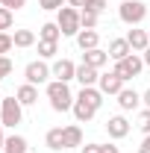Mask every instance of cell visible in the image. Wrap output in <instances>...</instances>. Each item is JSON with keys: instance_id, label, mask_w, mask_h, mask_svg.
Instances as JSON below:
<instances>
[{"instance_id": "1", "label": "cell", "mask_w": 150, "mask_h": 153, "mask_svg": "<svg viewBox=\"0 0 150 153\" xmlns=\"http://www.w3.org/2000/svg\"><path fill=\"white\" fill-rule=\"evenodd\" d=\"M47 100H50V109H53V112H68V109H74V100H76V97L71 94L68 82H62V79H50V82H47Z\"/></svg>"}, {"instance_id": "2", "label": "cell", "mask_w": 150, "mask_h": 153, "mask_svg": "<svg viewBox=\"0 0 150 153\" xmlns=\"http://www.w3.org/2000/svg\"><path fill=\"white\" fill-rule=\"evenodd\" d=\"M118 18L124 21L127 27H138L141 21L147 18V6H144L141 0H124V3L118 6Z\"/></svg>"}, {"instance_id": "3", "label": "cell", "mask_w": 150, "mask_h": 153, "mask_svg": "<svg viewBox=\"0 0 150 153\" xmlns=\"http://www.w3.org/2000/svg\"><path fill=\"white\" fill-rule=\"evenodd\" d=\"M56 24H59V30H62V36H74L82 30V24H79V9L76 6H62L56 12Z\"/></svg>"}, {"instance_id": "4", "label": "cell", "mask_w": 150, "mask_h": 153, "mask_svg": "<svg viewBox=\"0 0 150 153\" xmlns=\"http://www.w3.org/2000/svg\"><path fill=\"white\" fill-rule=\"evenodd\" d=\"M21 118H24V106H21L18 97H3V103H0V124L3 127H18Z\"/></svg>"}, {"instance_id": "5", "label": "cell", "mask_w": 150, "mask_h": 153, "mask_svg": "<svg viewBox=\"0 0 150 153\" xmlns=\"http://www.w3.org/2000/svg\"><path fill=\"white\" fill-rule=\"evenodd\" d=\"M115 74L121 76L124 82H130V79H135V76L144 71V59L138 56V53H130L127 59H121V62H115V68H112Z\"/></svg>"}, {"instance_id": "6", "label": "cell", "mask_w": 150, "mask_h": 153, "mask_svg": "<svg viewBox=\"0 0 150 153\" xmlns=\"http://www.w3.org/2000/svg\"><path fill=\"white\" fill-rule=\"evenodd\" d=\"M50 76H53V68H50L44 59H36V62H30V65L24 68V79H27L30 85H44V82H50Z\"/></svg>"}, {"instance_id": "7", "label": "cell", "mask_w": 150, "mask_h": 153, "mask_svg": "<svg viewBox=\"0 0 150 153\" xmlns=\"http://www.w3.org/2000/svg\"><path fill=\"white\" fill-rule=\"evenodd\" d=\"M130 121L124 118V115H112L109 121H106V133H109V138H127L130 135Z\"/></svg>"}, {"instance_id": "8", "label": "cell", "mask_w": 150, "mask_h": 153, "mask_svg": "<svg viewBox=\"0 0 150 153\" xmlns=\"http://www.w3.org/2000/svg\"><path fill=\"white\" fill-rule=\"evenodd\" d=\"M124 85H127V82L115 74V71H109V74H100V82H97V88H100L103 94H112V97H118V91H121Z\"/></svg>"}, {"instance_id": "9", "label": "cell", "mask_w": 150, "mask_h": 153, "mask_svg": "<svg viewBox=\"0 0 150 153\" xmlns=\"http://www.w3.org/2000/svg\"><path fill=\"white\" fill-rule=\"evenodd\" d=\"M124 38L130 41L132 53H144V50L150 47V33H147V30H138V27H132V30H130Z\"/></svg>"}, {"instance_id": "10", "label": "cell", "mask_w": 150, "mask_h": 153, "mask_svg": "<svg viewBox=\"0 0 150 153\" xmlns=\"http://www.w3.org/2000/svg\"><path fill=\"white\" fill-rule=\"evenodd\" d=\"M53 79H62V82L76 79V65L71 59H56V62H53Z\"/></svg>"}, {"instance_id": "11", "label": "cell", "mask_w": 150, "mask_h": 153, "mask_svg": "<svg viewBox=\"0 0 150 153\" xmlns=\"http://www.w3.org/2000/svg\"><path fill=\"white\" fill-rule=\"evenodd\" d=\"M118 106H121L124 112H132V109L141 106V94H138L135 88H127V85H124V88L118 91Z\"/></svg>"}, {"instance_id": "12", "label": "cell", "mask_w": 150, "mask_h": 153, "mask_svg": "<svg viewBox=\"0 0 150 153\" xmlns=\"http://www.w3.org/2000/svg\"><path fill=\"white\" fill-rule=\"evenodd\" d=\"M76 82H79L82 88H88V85H97V82H100V71L82 62V65H76Z\"/></svg>"}, {"instance_id": "13", "label": "cell", "mask_w": 150, "mask_h": 153, "mask_svg": "<svg viewBox=\"0 0 150 153\" xmlns=\"http://www.w3.org/2000/svg\"><path fill=\"white\" fill-rule=\"evenodd\" d=\"M106 53H109L112 62H121V59H127V56L132 53V47H130V41H127V38H112Z\"/></svg>"}, {"instance_id": "14", "label": "cell", "mask_w": 150, "mask_h": 153, "mask_svg": "<svg viewBox=\"0 0 150 153\" xmlns=\"http://www.w3.org/2000/svg\"><path fill=\"white\" fill-rule=\"evenodd\" d=\"M71 112H74V118L79 121V124H88L94 115H97V109H94L91 103H85V100H79V97H76V100H74V109H71Z\"/></svg>"}, {"instance_id": "15", "label": "cell", "mask_w": 150, "mask_h": 153, "mask_svg": "<svg viewBox=\"0 0 150 153\" xmlns=\"http://www.w3.org/2000/svg\"><path fill=\"white\" fill-rule=\"evenodd\" d=\"M15 97L21 100V106H36V103H38V85H30V82H24V85H18Z\"/></svg>"}, {"instance_id": "16", "label": "cell", "mask_w": 150, "mask_h": 153, "mask_svg": "<svg viewBox=\"0 0 150 153\" xmlns=\"http://www.w3.org/2000/svg\"><path fill=\"white\" fill-rule=\"evenodd\" d=\"M44 144H47V150H65V127H53V130H47Z\"/></svg>"}, {"instance_id": "17", "label": "cell", "mask_w": 150, "mask_h": 153, "mask_svg": "<svg viewBox=\"0 0 150 153\" xmlns=\"http://www.w3.org/2000/svg\"><path fill=\"white\" fill-rule=\"evenodd\" d=\"M76 44H79V50H82V53H85V50H94V47L100 44L97 30H79V33H76Z\"/></svg>"}, {"instance_id": "18", "label": "cell", "mask_w": 150, "mask_h": 153, "mask_svg": "<svg viewBox=\"0 0 150 153\" xmlns=\"http://www.w3.org/2000/svg\"><path fill=\"white\" fill-rule=\"evenodd\" d=\"M82 62L100 71V68L109 62V53H106V50H100V47H94V50H85V53H82Z\"/></svg>"}, {"instance_id": "19", "label": "cell", "mask_w": 150, "mask_h": 153, "mask_svg": "<svg viewBox=\"0 0 150 153\" xmlns=\"http://www.w3.org/2000/svg\"><path fill=\"white\" fill-rule=\"evenodd\" d=\"M79 100H85V103H91L94 109H100V106H103V91H100V88H97V85H88V88H79Z\"/></svg>"}, {"instance_id": "20", "label": "cell", "mask_w": 150, "mask_h": 153, "mask_svg": "<svg viewBox=\"0 0 150 153\" xmlns=\"http://www.w3.org/2000/svg\"><path fill=\"white\" fill-rule=\"evenodd\" d=\"M59 38H62V30L56 21H47L38 27V41H59Z\"/></svg>"}, {"instance_id": "21", "label": "cell", "mask_w": 150, "mask_h": 153, "mask_svg": "<svg viewBox=\"0 0 150 153\" xmlns=\"http://www.w3.org/2000/svg\"><path fill=\"white\" fill-rule=\"evenodd\" d=\"M74 147H82V130L76 124H68L65 127V150H74Z\"/></svg>"}, {"instance_id": "22", "label": "cell", "mask_w": 150, "mask_h": 153, "mask_svg": "<svg viewBox=\"0 0 150 153\" xmlns=\"http://www.w3.org/2000/svg\"><path fill=\"white\" fill-rule=\"evenodd\" d=\"M30 144L24 135H6V144H3V153H27Z\"/></svg>"}, {"instance_id": "23", "label": "cell", "mask_w": 150, "mask_h": 153, "mask_svg": "<svg viewBox=\"0 0 150 153\" xmlns=\"http://www.w3.org/2000/svg\"><path fill=\"white\" fill-rule=\"evenodd\" d=\"M12 38H15V47H33V44L38 41V36L33 33V30H15Z\"/></svg>"}, {"instance_id": "24", "label": "cell", "mask_w": 150, "mask_h": 153, "mask_svg": "<svg viewBox=\"0 0 150 153\" xmlns=\"http://www.w3.org/2000/svg\"><path fill=\"white\" fill-rule=\"evenodd\" d=\"M79 24H82V30H97L100 15H97V12H91V9H79Z\"/></svg>"}, {"instance_id": "25", "label": "cell", "mask_w": 150, "mask_h": 153, "mask_svg": "<svg viewBox=\"0 0 150 153\" xmlns=\"http://www.w3.org/2000/svg\"><path fill=\"white\" fill-rule=\"evenodd\" d=\"M59 53V41H38V56L41 59H53Z\"/></svg>"}, {"instance_id": "26", "label": "cell", "mask_w": 150, "mask_h": 153, "mask_svg": "<svg viewBox=\"0 0 150 153\" xmlns=\"http://www.w3.org/2000/svg\"><path fill=\"white\" fill-rule=\"evenodd\" d=\"M12 21H15V12H12V9H6V6H0V33L12 30Z\"/></svg>"}, {"instance_id": "27", "label": "cell", "mask_w": 150, "mask_h": 153, "mask_svg": "<svg viewBox=\"0 0 150 153\" xmlns=\"http://www.w3.org/2000/svg\"><path fill=\"white\" fill-rule=\"evenodd\" d=\"M12 47H15V38H12V33H0V56H6Z\"/></svg>"}, {"instance_id": "28", "label": "cell", "mask_w": 150, "mask_h": 153, "mask_svg": "<svg viewBox=\"0 0 150 153\" xmlns=\"http://www.w3.org/2000/svg\"><path fill=\"white\" fill-rule=\"evenodd\" d=\"M65 3H68V0H38V6H41L44 12H59Z\"/></svg>"}, {"instance_id": "29", "label": "cell", "mask_w": 150, "mask_h": 153, "mask_svg": "<svg viewBox=\"0 0 150 153\" xmlns=\"http://www.w3.org/2000/svg\"><path fill=\"white\" fill-rule=\"evenodd\" d=\"M138 130L144 135H150V109H141L138 112Z\"/></svg>"}, {"instance_id": "30", "label": "cell", "mask_w": 150, "mask_h": 153, "mask_svg": "<svg viewBox=\"0 0 150 153\" xmlns=\"http://www.w3.org/2000/svg\"><path fill=\"white\" fill-rule=\"evenodd\" d=\"M82 9H91V12H97V15H103V12H106V0H85Z\"/></svg>"}, {"instance_id": "31", "label": "cell", "mask_w": 150, "mask_h": 153, "mask_svg": "<svg viewBox=\"0 0 150 153\" xmlns=\"http://www.w3.org/2000/svg\"><path fill=\"white\" fill-rule=\"evenodd\" d=\"M9 74H12V59H9V56H0V79H6Z\"/></svg>"}, {"instance_id": "32", "label": "cell", "mask_w": 150, "mask_h": 153, "mask_svg": "<svg viewBox=\"0 0 150 153\" xmlns=\"http://www.w3.org/2000/svg\"><path fill=\"white\" fill-rule=\"evenodd\" d=\"M0 6H6V9H12V12H21V9L27 6V0H0Z\"/></svg>"}, {"instance_id": "33", "label": "cell", "mask_w": 150, "mask_h": 153, "mask_svg": "<svg viewBox=\"0 0 150 153\" xmlns=\"http://www.w3.org/2000/svg\"><path fill=\"white\" fill-rule=\"evenodd\" d=\"M79 153H100V144H85V147H79Z\"/></svg>"}, {"instance_id": "34", "label": "cell", "mask_w": 150, "mask_h": 153, "mask_svg": "<svg viewBox=\"0 0 150 153\" xmlns=\"http://www.w3.org/2000/svg\"><path fill=\"white\" fill-rule=\"evenodd\" d=\"M100 153H121V150H118L112 141H109V144H100Z\"/></svg>"}, {"instance_id": "35", "label": "cell", "mask_w": 150, "mask_h": 153, "mask_svg": "<svg viewBox=\"0 0 150 153\" xmlns=\"http://www.w3.org/2000/svg\"><path fill=\"white\" fill-rule=\"evenodd\" d=\"M138 153H150V135H144V141L138 144Z\"/></svg>"}, {"instance_id": "36", "label": "cell", "mask_w": 150, "mask_h": 153, "mask_svg": "<svg viewBox=\"0 0 150 153\" xmlns=\"http://www.w3.org/2000/svg\"><path fill=\"white\" fill-rule=\"evenodd\" d=\"M141 103H144V109H150V88L141 91Z\"/></svg>"}, {"instance_id": "37", "label": "cell", "mask_w": 150, "mask_h": 153, "mask_svg": "<svg viewBox=\"0 0 150 153\" xmlns=\"http://www.w3.org/2000/svg\"><path fill=\"white\" fill-rule=\"evenodd\" d=\"M3 130H6V127L0 124V153H3V144H6V135H3Z\"/></svg>"}, {"instance_id": "38", "label": "cell", "mask_w": 150, "mask_h": 153, "mask_svg": "<svg viewBox=\"0 0 150 153\" xmlns=\"http://www.w3.org/2000/svg\"><path fill=\"white\" fill-rule=\"evenodd\" d=\"M68 3H71V6H76V9H82V6H85V0H68Z\"/></svg>"}, {"instance_id": "39", "label": "cell", "mask_w": 150, "mask_h": 153, "mask_svg": "<svg viewBox=\"0 0 150 153\" xmlns=\"http://www.w3.org/2000/svg\"><path fill=\"white\" fill-rule=\"evenodd\" d=\"M141 59H144V65H150V47L144 50V56H141Z\"/></svg>"}, {"instance_id": "40", "label": "cell", "mask_w": 150, "mask_h": 153, "mask_svg": "<svg viewBox=\"0 0 150 153\" xmlns=\"http://www.w3.org/2000/svg\"><path fill=\"white\" fill-rule=\"evenodd\" d=\"M0 103H3V94H0Z\"/></svg>"}, {"instance_id": "41", "label": "cell", "mask_w": 150, "mask_h": 153, "mask_svg": "<svg viewBox=\"0 0 150 153\" xmlns=\"http://www.w3.org/2000/svg\"><path fill=\"white\" fill-rule=\"evenodd\" d=\"M147 33H150V30H147Z\"/></svg>"}]
</instances>
